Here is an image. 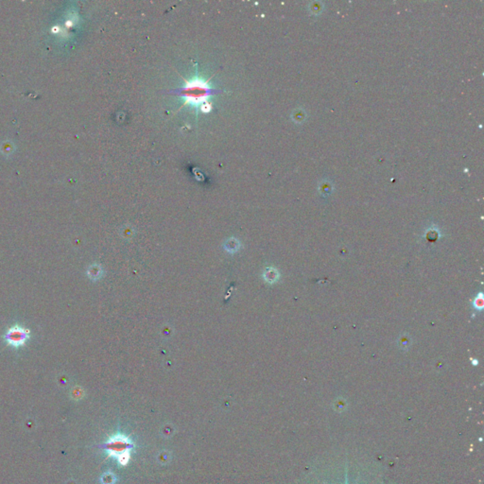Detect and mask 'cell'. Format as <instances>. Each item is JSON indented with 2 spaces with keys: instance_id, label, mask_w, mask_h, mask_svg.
Masks as SVG:
<instances>
[{
  "instance_id": "1",
  "label": "cell",
  "mask_w": 484,
  "mask_h": 484,
  "mask_svg": "<svg viewBox=\"0 0 484 484\" xmlns=\"http://www.w3.org/2000/svg\"><path fill=\"white\" fill-rule=\"evenodd\" d=\"M195 74L191 77L190 80H187L183 76L180 75L183 79V85L178 88L171 89L169 93L170 95L180 98L183 101V104L178 109V112L183 107L189 105L191 108L196 112V116H198L199 112L207 114L212 110L213 104L210 101V98L212 95L223 93L224 90L213 88L210 83V80L212 79L213 76L209 79L205 80L199 72L197 63L195 64Z\"/></svg>"
},
{
  "instance_id": "2",
  "label": "cell",
  "mask_w": 484,
  "mask_h": 484,
  "mask_svg": "<svg viewBox=\"0 0 484 484\" xmlns=\"http://www.w3.org/2000/svg\"><path fill=\"white\" fill-rule=\"evenodd\" d=\"M30 337V331L20 324H15L10 327L3 336L5 343L15 348L24 346Z\"/></svg>"
},
{
  "instance_id": "3",
  "label": "cell",
  "mask_w": 484,
  "mask_h": 484,
  "mask_svg": "<svg viewBox=\"0 0 484 484\" xmlns=\"http://www.w3.org/2000/svg\"><path fill=\"white\" fill-rule=\"evenodd\" d=\"M87 275H88L89 278L93 280V281L101 278L102 275H103L102 267L98 264H93L92 266H90L88 268V271H87Z\"/></svg>"
}]
</instances>
